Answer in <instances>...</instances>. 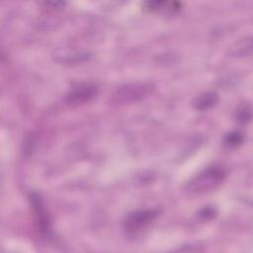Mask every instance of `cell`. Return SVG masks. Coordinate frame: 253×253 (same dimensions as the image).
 <instances>
[{"instance_id":"cell-1","label":"cell","mask_w":253,"mask_h":253,"mask_svg":"<svg viewBox=\"0 0 253 253\" xmlns=\"http://www.w3.org/2000/svg\"><path fill=\"white\" fill-rule=\"evenodd\" d=\"M225 175L226 174L222 168H209L191 180L188 183L186 190L190 194H201L211 191L222 183Z\"/></svg>"},{"instance_id":"cell-2","label":"cell","mask_w":253,"mask_h":253,"mask_svg":"<svg viewBox=\"0 0 253 253\" xmlns=\"http://www.w3.org/2000/svg\"><path fill=\"white\" fill-rule=\"evenodd\" d=\"M150 84L145 83H133L122 86L114 94L112 101L118 104L128 103L139 100L146 96L150 92Z\"/></svg>"},{"instance_id":"cell-3","label":"cell","mask_w":253,"mask_h":253,"mask_svg":"<svg viewBox=\"0 0 253 253\" xmlns=\"http://www.w3.org/2000/svg\"><path fill=\"white\" fill-rule=\"evenodd\" d=\"M157 215V210H141L131 212L125 220V228L131 233L137 232L149 224Z\"/></svg>"},{"instance_id":"cell-4","label":"cell","mask_w":253,"mask_h":253,"mask_svg":"<svg viewBox=\"0 0 253 253\" xmlns=\"http://www.w3.org/2000/svg\"><path fill=\"white\" fill-rule=\"evenodd\" d=\"M97 91V87L93 84H80L71 90L67 95L66 101L73 106L82 105L92 100L96 96Z\"/></svg>"},{"instance_id":"cell-5","label":"cell","mask_w":253,"mask_h":253,"mask_svg":"<svg viewBox=\"0 0 253 253\" xmlns=\"http://www.w3.org/2000/svg\"><path fill=\"white\" fill-rule=\"evenodd\" d=\"M30 201H31V206L33 208L34 214L36 216V220L40 230L42 231V233H44V234L48 233L50 229V222H49L48 214L44 209V205L42 197L37 193H33L30 196Z\"/></svg>"},{"instance_id":"cell-6","label":"cell","mask_w":253,"mask_h":253,"mask_svg":"<svg viewBox=\"0 0 253 253\" xmlns=\"http://www.w3.org/2000/svg\"><path fill=\"white\" fill-rule=\"evenodd\" d=\"M218 101V95L215 92H205L197 96L193 101V107L201 112L213 107Z\"/></svg>"},{"instance_id":"cell-7","label":"cell","mask_w":253,"mask_h":253,"mask_svg":"<svg viewBox=\"0 0 253 253\" xmlns=\"http://www.w3.org/2000/svg\"><path fill=\"white\" fill-rule=\"evenodd\" d=\"M251 115H252V109L249 103H242L241 105L238 106L235 112L236 121L243 125L250 122Z\"/></svg>"},{"instance_id":"cell-8","label":"cell","mask_w":253,"mask_h":253,"mask_svg":"<svg viewBox=\"0 0 253 253\" xmlns=\"http://www.w3.org/2000/svg\"><path fill=\"white\" fill-rule=\"evenodd\" d=\"M251 49H252V42L251 38L244 39L240 41L239 42L236 43L235 47H232V54L233 55H238V56H243V55H249L251 54Z\"/></svg>"},{"instance_id":"cell-9","label":"cell","mask_w":253,"mask_h":253,"mask_svg":"<svg viewBox=\"0 0 253 253\" xmlns=\"http://www.w3.org/2000/svg\"><path fill=\"white\" fill-rule=\"evenodd\" d=\"M243 141V136L239 132H230L224 137V143L230 147H235L241 144Z\"/></svg>"},{"instance_id":"cell-10","label":"cell","mask_w":253,"mask_h":253,"mask_svg":"<svg viewBox=\"0 0 253 253\" xmlns=\"http://www.w3.org/2000/svg\"><path fill=\"white\" fill-rule=\"evenodd\" d=\"M201 214L204 218H211L214 215V210L212 208H207L204 210V211L201 212Z\"/></svg>"}]
</instances>
